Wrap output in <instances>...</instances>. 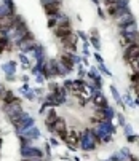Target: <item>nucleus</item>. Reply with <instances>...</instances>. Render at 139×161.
Instances as JSON below:
<instances>
[{
    "label": "nucleus",
    "mask_w": 139,
    "mask_h": 161,
    "mask_svg": "<svg viewBox=\"0 0 139 161\" xmlns=\"http://www.w3.org/2000/svg\"><path fill=\"white\" fill-rule=\"evenodd\" d=\"M59 139H63L66 142V145L70 150L79 148V145H80V132L77 129H67L66 132H63V134H59Z\"/></svg>",
    "instance_id": "1"
},
{
    "label": "nucleus",
    "mask_w": 139,
    "mask_h": 161,
    "mask_svg": "<svg viewBox=\"0 0 139 161\" xmlns=\"http://www.w3.org/2000/svg\"><path fill=\"white\" fill-rule=\"evenodd\" d=\"M77 43H79V35H75L74 32H72V34H69L67 37H64L63 40H61V46L64 48L66 53L75 54V51H77Z\"/></svg>",
    "instance_id": "2"
},
{
    "label": "nucleus",
    "mask_w": 139,
    "mask_h": 161,
    "mask_svg": "<svg viewBox=\"0 0 139 161\" xmlns=\"http://www.w3.org/2000/svg\"><path fill=\"white\" fill-rule=\"evenodd\" d=\"M3 112L8 116V120H11L13 116H16L18 113L23 112V107H21V101L19 99H15L13 102L10 104H3Z\"/></svg>",
    "instance_id": "3"
},
{
    "label": "nucleus",
    "mask_w": 139,
    "mask_h": 161,
    "mask_svg": "<svg viewBox=\"0 0 139 161\" xmlns=\"http://www.w3.org/2000/svg\"><path fill=\"white\" fill-rule=\"evenodd\" d=\"M123 59L128 64L134 59H139V43H134V45H130L123 49Z\"/></svg>",
    "instance_id": "4"
},
{
    "label": "nucleus",
    "mask_w": 139,
    "mask_h": 161,
    "mask_svg": "<svg viewBox=\"0 0 139 161\" xmlns=\"http://www.w3.org/2000/svg\"><path fill=\"white\" fill-rule=\"evenodd\" d=\"M43 10L48 16H58L61 11V0H51L43 5Z\"/></svg>",
    "instance_id": "5"
},
{
    "label": "nucleus",
    "mask_w": 139,
    "mask_h": 161,
    "mask_svg": "<svg viewBox=\"0 0 139 161\" xmlns=\"http://www.w3.org/2000/svg\"><path fill=\"white\" fill-rule=\"evenodd\" d=\"M91 101H93V105L96 109H104V107H107V99H105V96L101 93V91H96V93H93V96H91Z\"/></svg>",
    "instance_id": "6"
},
{
    "label": "nucleus",
    "mask_w": 139,
    "mask_h": 161,
    "mask_svg": "<svg viewBox=\"0 0 139 161\" xmlns=\"http://www.w3.org/2000/svg\"><path fill=\"white\" fill-rule=\"evenodd\" d=\"M50 131L53 132V134H63V132L67 131V125H66V120L64 118H61V116H58L56 121L53 123V126L50 128Z\"/></svg>",
    "instance_id": "7"
},
{
    "label": "nucleus",
    "mask_w": 139,
    "mask_h": 161,
    "mask_svg": "<svg viewBox=\"0 0 139 161\" xmlns=\"http://www.w3.org/2000/svg\"><path fill=\"white\" fill-rule=\"evenodd\" d=\"M72 27H70V24H66V26H56L53 29V34H54V37L56 38H59V40H63L64 37H67L69 34H72Z\"/></svg>",
    "instance_id": "8"
},
{
    "label": "nucleus",
    "mask_w": 139,
    "mask_h": 161,
    "mask_svg": "<svg viewBox=\"0 0 139 161\" xmlns=\"http://www.w3.org/2000/svg\"><path fill=\"white\" fill-rule=\"evenodd\" d=\"M114 21H115V24L118 26V27H125L126 24H130V23H133V21H134V16H133L130 11H126V13H123V14L117 16Z\"/></svg>",
    "instance_id": "9"
},
{
    "label": "nucleus",
    "mask_w": 139,
    "mask_h": 161,
    "mask_svg": "<svg viewBox=\"0 0 139 161\" xmlns=\"http://www.w3.org/2000/svg\"><path fill=\"white\" fill-rule=\"evenodd\" d=\"M56 118H58L56 112H54L53 109H50L48 112H47V116H45V125H47V128H48V129L53 126V123H54V121H56Z\"/></svg>",
    "instance_id": "10"
},
{
    "label": "nucleus",
    "mask_w": 139,
    "mask_h": 161,
    "mask_svg": "<svg viewBox=\"0 0 139 161\" xmlns=\"http://www.w3.org/2000/svg\"><path fill=\"white\" fill-rule=\"evenodd\" d=\"M90 42L93 43V46L96 48V49L101 48V43H99V38H98V37H91V38H90Z\"/></svg>",
    "instance_id": "11"
},
{
    "label": "nucleus",
    "mask_w": 139,
    "mask_h": 161,
    "mask_svg": "<svg viewBox=\"0 0 139 161\" xmlns=\"http://www.w3.org/2000/svg\"><path fill=\"white\" fill-rule=\"evenodd\" d=\"M126 139H128V142H131V144L139 142V136H136V134H130V136H126Z\"/></svg>",
    "instance_id": "12"
},
{
    "label": "nucleus",
    "mask_w": 139,
    "mask_h": 161,
    "mask_svg": "<svg viewBox=\"0 0 139 161\" xmlns=\"http://www.w3.org/2000/svg\"><path fill=\"white\" fill-rule=\"evenodd\" d=\"M125 131H126V136H130V134H133V128H131L130 125H125Z\"/></svg>",
    "instance_id": "13"
},
{
    "label": "nucleus",
    "mask_w": 139,
    "mask_h": 161,
    "mask_svg": "<svg viewBox=\"0 0 139 161\" xmlns=\"http://www.w3.org/2000/svg\"><path fill=\"white\" fill-rule=\"evenodd\" d=\"M117 118H118V123H120V125H123V126H125V116H123V115L120 113L118 116H117Z\"/></svg>",
    "instance_id": "14"
}]
</instances>
